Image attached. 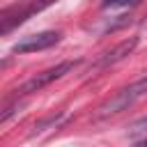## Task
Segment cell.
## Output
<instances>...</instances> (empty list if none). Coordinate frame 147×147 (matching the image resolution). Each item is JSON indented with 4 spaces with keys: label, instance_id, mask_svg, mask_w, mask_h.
<instances>
[{
    "label": "cell",
    "instance_id": "obj_8",
    "mask_svg": "<svg viewBox=\"0 0 147 147\" xmlns=\"http://www.w3.org/2000/svg\"><path fill=\"white\" fill-rule=\"evenodd\" d=\"M142 142H147V140H142Z\"/></svg>",
    "mask_w": 147,
    "mask_h": 147
},
{
    "label": "cell",
    "instance_id": "obj_5",
    "mask_svg": "<svg viewBox=\"0 0 147 147\" xmlns=\"http://www.w3.org/2000/svg\"><path fill=\"white\" fill-rule=\"evenodd\" d=\"M136 46H138V39H136V37H131V39H126V41L117 44L113 51H108V53H103V55L99 57L96 67H110V64H115V62L124 60L126 55H131V53H133V48H136Z\"/></svg>",
    "mask_w": 147,
    "mask_h": 147
},
{
    "label": "cell",
    "instance_id": "obj_4",
    "mask_svg": "<svg viewBox=\"0 0 147 147\" xmlns=\"http://www.w3.org/2000/svg\"><path fill=\"white\" fill-rule=\"evenodd\" d=\"M53 0H30V2H23L21 7H11V9H5L2 11V32L7 34L14 25H21L23 21H28L32 14L41 11L44 7H48Z\"/></svg>",
    "mask_w": 147,
    "mask_h": 147
},
{
    "label": "cell",
    "instance_id": "obj_7",
    "mask_svg": "<svg viewBox=\"0 0 147 147\" xmlns=\"http://www.w3.org/2000/svg\"><path fill=\"white\" fill-rule=\"evenodd\" d=\"M142 131H147V117H142V119H138V122H133V124H131V136L142 133Z\"/></svg>",
    "mask_w": 147,
    "mask_h": 147
},
{
    "label": "cell",
    "instance_id": "obj_1",
    "mask_svg": "<svg viewBox=\"0 0 147 147\" xmlns=\"http://www.w3.org/2000/svg\"><path fill=\"white\" fill-rule=\"evenodd\" d=\"M74 67H78V60H64V62H57L55 67H48L39 74H34L30 80H25L21 87L14 90V96H25V94H32V92H41L46 85H51L53 80H60L62 76H67L69 71H74Z\"/></svg>",
    "mask_w": 147,
    "mask_h": 147
},
{
    "label": "cell",
    "instance_id": "obj_2",
    "mask_svg": "<svg viewBox=\"0 0 147 147\" xmlns=\"http://www.w3.org/2000/svg\"><path fill=\"white\" fill-rule=\"evenodd\" d=\"M147 94V76H142V78H138L136 83H131V85H126L124 90H119L113 99H108L99 110V115L101 117H108V115H117V113H122V110H126L129 106H133L140 96H145Z\"/></svg>",
    "mask_w": 147,
    "mask_h": 147
},
{
    "label": "cell",
    "instance_id": "obj_3",
    "mask_svg": "<svg viewBox=\"0 0 147 147\" xmlns=\"http://www.w3.org/2000/svg\"><path fill=\"white\" fill-rule=\"evenodd\" d=\"M60 39H62V32H57V30H44V32L28 34L21 41H16L11 46V53H37V51H46V48L60 44Z\"/></svg>",
    "mask_w": 147,
    "mask_h": 147
},
{
    "label": "cell",
    "instance_id": "obj_6",
    "mask_svg": "<svg viewBox=\"0 0 147 147\" xmlns=\"http://www.w3.org/2000/svg\"><path fill=\"white\" fill-rule=\"evenodd\" d=\"M138 2H142V0H103L101 7L103 9H119V7H136Z\"/></svg>",
    "mask_w": 147,
    "mask_h": 147
}]
</instances>
